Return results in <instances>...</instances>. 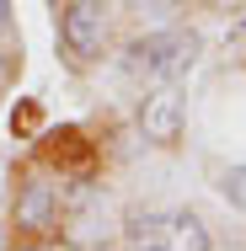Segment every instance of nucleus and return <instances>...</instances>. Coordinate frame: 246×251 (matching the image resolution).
<instances>
[{
  "label": "nucleus",
  "mask_w": 246,
  "mask_h": 251,
  "mask_svg": "<svg viewBox=\"0 0 246 251\" xmlns=\"http://www.w3.org/2000/svg\"><path fill=\"white\" fill-rule=\"evenodd\" d=\"M123 59H129V70H145L155 80H182L198 59V38L193 32H150V38H134Z\"/></svg>",
  "instance_id": "f257e3e1"
},
{
  "label": "nucleus",
  "mask_w": 246,
  "mask_h": 251,
  "mask_svg": "<svg viewBox=\"0 0 246 251\" xmlns=\"http://www.w3.org/2000/svg\"><path fill=\"white\" fill-rule=\"evenodd\" d=\"M59 49L75 64H91L107 49V5L102 0H70L59 11Z\"/></svg>",
  "instance_id": "f03ea898"
},
{
  "label": "nucleus",
  "mask_w": 246,
  "mask_h": 251,
  "mask_svg": "<svg viewBox=\"0 0 246 251\" xmlns=\"http://www.w3.org/2000/svg\"><path fill=\"white\" fill-rule=\"evenodd\" d=\"M139 134L150 145H161V150L182 145V97H177L171 80H161V91H150L139 101Z\"/></svg>",
  "instance_id": "7ed1b4c3"
},
{
  "label": "nucleus",
  "mask_w": 246,
  "mask_h": 251,
  "mask_svg": "<svg viewBox=\"0 0 246 251\" xmlns=\"http://www.w3.org/2000/svg\"><path fill=\"white\" fill-rule=\"evenodd\" d=\"M54 225H59V193H54L49 182H22V193H16V230H27V235H49Z\"/></svg>",
  "instance_id": "20e7f679"
},
{
  "label": "nucleus",
  "mask_w": 246,
  "mask_h": 251,
  "mask_svg": "<svg viewBox=\"0 0 246 251\" xmlns=\"http://www.w3.org/2000/svg\"><path fill=\"white\" fill-rule=\"evenodd\" d=\"M123 241L129 246H171V214H129Z\"/></svg>",
  "instance_id": "39448f33"
},
{
  "label": "nucleus",
  "mask_w": 246,
  "mask_h": 251,
  "mask_svg": "<svg viewBox=\"0 0 246 251\" xmlns=\"http://www.w3.org/2000/svg\"><path fill=\"white\" fill-rule=\"evenodd\" d=\"M171 246H182V251H209L214 241H209V230H203L198 214H171Z\"/></svg>",
  "instance_id": "423d86ee"
},
{
  "label": "nucleus",
  "mask_w": 246,
  "mask_h": 251,
  "mask_svg": "<svg viewBox=\"0 0 246 251\" xmlns=\"http://www.w3.org/2000/svg\"><path fill=\"white\" fill-rule=\"evenodd\" d=\"M11 27V0H0V32Z\"/></svg>",
  "instance_id": "0eeeda50"
}]
</instances>
